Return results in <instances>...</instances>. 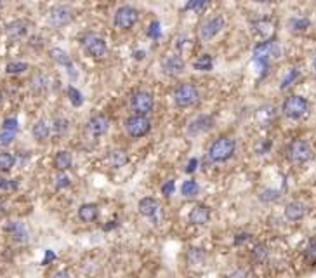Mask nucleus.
<instances>
[{
	"mask_svg": "<svg viewBox=\"0 0 316 278\" xmlns=\"http://www.w3.org/2000/svg\"><path fill=\"white\" fill-rule=\"evenodd\" d=\"M237 151V143L231 138H219L216 139L209 148V159L214 163H224L228 162Z\"/></svg>",
	"mask_w": 316,
	"mask_h": 278,
	"instance_id": "nucleus-1",
	"label": "nucleus"
},
{
	"mask_svg": "<svg viewBox=\"0 0 316 278\" xmlns=\"http://www.w3.org/2000/svg\"><path fill=\"white\" fill-rule=\"evenodd\" d=\"M287 159L294 165H304L313 159V148L306 139H294L287 148Z\"/></svg>",
	"mask_w": 316,
	"mask_h": 278,
	"instance_id": "nucleus-2",
	"label": "nucleus"
},
{
	"mask_svg": "<svg viewBox=\"0 0 316 278\" xmlns=\"http://www.w3.org/2000/svg\"><path fill=\"white\" fill-rule=\"evenodd\" d=\"M281 111H283V115L287 117V119L300 120L308 115L309 103L306 98H302V96L294 94V96H289V98L283 101V104H281Z\"/></svg>",
	"mask_w": 316,
	"mask_h": 278,
	"instance_id": "nucleus-3",
	"label": "nucleus"
},
{
	"mask_svg": "<svg viewBox=\"0 0 316 278\" xmlns=\"http://www.w3.org/2000/svg\"><path fill=\"white\" fill-rule=\"evenodd\" d=\"M198 98H200V92H198L197 85L191 82L179 83L178 87L174 89V103L178 104L179 108L193 106V104L198 101Z\"/></svg>",
	"mask_w": 316,
	"mask_h": 278,
	"instance_id": "nucleus-4",
	"label": "nucleus"
},
{
	"mask_svg": "<svg viewBox=\"0 0 316 278\" xmlns=\"http://www.w3.org/2000/svg\"><path fill=\"white\" fill-rule=\"evenodd\" d=\"M82 47L92 58H104L108 52V45L104 42V39L96 35V33H85L82 37Z\"/></svg>",
	"mask_w": 316,
	"mask_h": 278,
	"instance_id": "nucleus-5",
	"label": "nucleus"
},
{
	"mask_svg": "<svg viewBox=\"0 0 316 278\" xmlns=\"http://www.w3.org/2000/svg\"><path fill=\"white\" fill-rule=\"evenodd\" d=\"M139 20V12L136 11L134 7L131 5H122V7L117 9L115 12V18H113V23L117 28L120 30H131Z\"/></svg>",
	"mask_w": 316,
	"mask_h": 278,
	"instance_id": "nucleus-6",
	"label": "nucleus"
},
{
	"mask_svg": "<svg viewBox=\"0 0 316 278\" xmlns=\"http://www.w3.org/2000/svg\"><path fill=\"white\" fill-rule=\"evenodd\" d=\"M131 106L136 111V115H148L155 106L153 96L148 91H138L132 94Z\"/></svg>",
	"mask_w": 316,
	"mask_h": 278,
	"instance_id": "nucleus-7",
	"label": "nucleus"
},
{
	"mask_svg": "<svg viewBox=\"0 0 316 278\" xmlns=\"http://www.w3.org/2000/svg\"><path fill=\"white\" fill-rule=\"evenodd\" d=\"M125 129L132 138H142L151 131V122L146 119V115H134L127 119Z\"/></svg>",
	"mask_w": 316,
	"mask_h": 278,
	"instance_id": "nucleus-8",
	"label": "nucleus"
},
{
	"mask_svg": "<svg viewBox=\"0 0 316 278\" xmlns=\"http://www.w3.org/2000/svg\"><path fill=\"white\" fill-rule=\"evenodd\" d=\"M278 52H280V47L275 40L268 39L264 42H259V44L254 47V60L261 61V63H269L271 58H276Z\"/></svg>",
	"mask_w": 316,
	"mask_h": 278,
	"instance_id": "nucleus-9",
	"label": "nucleus"
},
{
	"mask_svg": "<svg viewBox=\"0 0 316 278\" xmlns=\"http://www.w3.org/2000/svg\"><path fill=\"white\" fill-rule=\"evenodd\" d=\"M160 66H162L163 73L169 77H178L181 75L182 72H184V61H182L181 56L178 54H167L162 58V61H160Z\"/></svg>",
	"mask_w": 316,
	"mask_h": 278,
	"instance_id": "nucleus-10",
	"label": "nucleus"
},
{
	"mask_svg": "<svg viewBox=\"0 0 316 278\" xmlns=\"http://www.w3.org/2000/svg\"><path fill=\"white\" fill-rule=\"evenodd\" d=\"M222 28H224V18L214 16L202 24V28H200V37H202V40H212L214 37L219 35V33L222 32Z\"/></svg>",
	"mask_w": 316,
	"mask_h": 278,
	"instance_id": "nucleus-11",
	"label": "nucleus"
},
{
	"mask_svg": "<svg viewBox=\"0 0 316 278\" xmlns=\"http://www.w3.org/2000/svg\"><path fill=\"white\" fill-rule=\"evenodd\" d=\"M71 20H73V12H71V9L66 7V5H58V7L52 9L51 14H49V23H51L54 28L66 26Z\"/></svg>",
	"mask_w": 316,
	"mask_h": 278,
	"instance_id": "nucleus-12",
	"label": "nucleus"
},
{
	"mask_svg": "<svg viewBox=\"0 0 316 278\" xmlns=\"http://www.w3.org/2000/svg\"><path fill=\"white\" fill-rule=\"evenodd\" d=\"M214 127V119L210 115H200L193 119L188 123V134L190 136H200L209 132Z\"/></svg>",
	"mask_w": 316,
	"mask_h": 278,
	"instance_id": "nucleus-13",
	"label": "nucleus"
},
{
	"mask_svg": "<svg viewBox=\"0 0 316 278\" xmlns=\"http://www.w3.org/2000/svg\"><path fill=\"white\" fill-rule=\"evenodd\" d=\"M188 221L195 226H203L210 221V209L203 203H197L188 214Z\"/></svg>",
	"mask_w": 316,
	"mask_h": 278,
	"instance_id": "nucleus-14",
	"label": "nucleus"
},
{
	"mask_svg": "<svg viewBox=\"0 0 316 278\" xmlns=\"http://www.w3.org/2000/svg\"><path fill=\"white\" fill-rule=\"evenodd\" d=\"M308 214V205L300 200H294V202H289L287 207H285V218L292 222H297L300 219H304V216Z\"/></svg>",
	"mask_w": 316,
	"mask_h": 278,
	"instance_id": "nucleus-15",
	"label": "nucleus"
},
{
	"mask_svg": "<svg viewBox=\"0 0 316 278\" xmlns=\"http://www.w3.org/2000/svg\"><path fill=\"white\" fill-rule=\"evenodd\" d=\"M108 129H110V120L104 115H96L87 122V132L91 136H94V138L106 134Z\"/></svg>",
	"mask_w": 316,
	"mask_h": 278,
	"instance_id": "nucleus-16",
	"label": "nucleus"
},
{
	"mask_svg": "<svg viewBox=\"0 0 316 278\" xmlns=\"http://www.w3.org/2000/svg\"><path fill=\"white\" fill-rule=\"evenodd\" d=\"M99 216V207L96 203H82L79 207V219L82 222H94Z\"/></svg>",
	"mask_w": 316,
	"mask_h": 278,
	"instance_id": "nucleus-17",
	"label": "nucleus"
},
{
	"mask_svg": "<svg viewBox=\"0 0 316 278\" xmlns=\"http://www.w3.org/2000/svg\"><path fill=\"white\" fill-rule=\"evenodd\" d=\"M138 207H139V214L144 216V218H155L158 212V202L155 199H150V197L142 199Z\"/></svg>",
	"mask_w": 316,
	"mask_h": 278,
	"instance_id": "nucleus-18",
	"label": "nucleus"
},
{
	"mask_svg": "<svg viewBox=\"0 0 316 278\" xmlns=\"http://www.w3.org/2000/svg\"><path fill=\"white\" fill-rule=\"evenodd\" d=\"M254 32H256V35L261 37V39L268 40L271 37V33L275 32V24L269 20H259L254 23Z\"/></svg>",
	"mask_w": 316,
	"mask_h": 278,
	"instance_id": "nucleus-19",
	"label": "nucleus"
},
{
	"mask_svg": "<svg viewBox=\"0 0 316 278\" xmlns=\"http://www.w3.org/2000/svg\"><path fill=\"white\" fill-rule=\"evenodd\" d=\"M108 162H110L111 167L115 169H122L123 165L129 163V155H127L123 150H111L108 153Z\"/></svg>",
	"mask_w": 316,
	"mask_h": 278,
	"instance_id": "nucleus-20",
	"label": "nucleus"
},
{
	"mask_svg": "<svg viewBox=\"0 0 316 278\" xmlns=\"http://www.w3.org/2000/svg\"><path fill=\"white\" fill-rule=\"evenodd\" d=\"M214 66V60L210 54H202L198 56L197 60H195L193 63V68L195 70H198V72H210Z\"/></svg>",
	"mask_w": 316,
	"mask_h": 278,
	"instance_id": "nucleus-21",
	"label": "nucleus"
},
{
	"mask_svg": "<svg viewBox=\"0 0 316 278\" xmlns=\"http://www.w3.org/2000/svg\"><path fill=\"white\" fill-rule=\"evenodd\" d=\"M71 163H73V159H71V155L68 151H59L54 159V165L58 171H68L71 167Z\"/></svg>",
	"mask_w": 316,
	"mask_h": 278,
	"instance_id": "nucleus-22",
	"label": "nucleus"
},
{
	"mask_svg": "<svg viewBox=\"0 0 316 278\" xmlns=\"http://www.w3.org/2000/svg\"><path fill=\"white\" fill-rule=\"evenodd\" d=\"M49 134H51V129H49V125L44 122V120H39V122L33 125V138H35L37 141H45V139L49 138Z\"/></svg>",
	"mask_w": 316,
	"mask_h": 278,
	"instance_id": "nucleus-23",
	"label": "nucleus"
},
{
	"mask_svg": "<svg viewBox=\"0 0 316 278\" xmlns=\"http://www.w3.org/2000/svg\"><path fill=\"white\" fill-rule=\"evenodd\" d=\"M198 191H200V186H198L197 181H191V179H188V181H184V183L181 184V195H182V197H186V199L197 197Z\"/></svg>",
	"mask_w": 316,
	"mask_h": 278,
	"instance_id": "nucleus-24",
	"label": "nucleus"
},
{
	"mask_svg": "<svg viewBox=\"0 0 316 278\" xmlns=\"http://www.w3.org/2000/svg\"><path fill=\"white\" fill-rule=\"evenodd\" d=\"M269 258V249H268V245H264V243H257L256 247H254V250H252V259L256 262H266V259Z\"/></svg>",
	"mask_w": 316,
	"mask_h": 278,
	"instance_id": "nucleus-25",
	"label": "nucleus"
},
{
	"mask_svg": "<svg viewBox=\"0 0 316 278\" xmlns=\"http://www.w3.org/2000/svg\"><path fill=\"white\" fill-rule=\"evenodd\" d=\"M26 33V23L24 21H16V23H11L7 26V35L12 39H20Z\"/></svg>",
	"mask_w": 316,
	"mask_h": 278,
	"instance_id": "nucleus-26",
	"label": "nucleus"
},
{
	"mask_svg": "<svg viewBox=\"0 0 316 278\" xmlns=\"http://www.w3.org/2000/svg\"><path fill=\"white\" fill-rule=\"evenodd\" d=\"M51 58L54 63L58 64H63V66H71V61H70V56L63 51V49H51Z\"/></svg>",
	"mask_w": 316,
	"mask_h": 278,
	"instance_id": "nucleus-27",
	"label": "nucleus"
},
{
	"mask_svg": "<svg viewBox=\"0 0 316 278\" xmlns=\"http://www.w3.org/2000/svg\"><path fill=\"white\" fill-rule=\"evenodd\" d=\"M7 231H11V235L18 242H24L26 240V230H24V226L21 222H11L7 226Z\"/></svg>",
	"mask_w": 316,
	"mask_h": 278,
	"instance_id": "nucleus-28",
	"label": "nucleus"
},
{
	"mask_svg": "<svg viewBox=\"0 0 316 278\" xmlns=\"http://www.w3.org/2000/svg\"><path fill=\"white\" fill-rule=\"evenodd\" d=\"M14 162H16V159H14L11 153H7V151H0V171L9 172L12 167H14Z\"/></svg>",
	"mask_w": 316,
	"mask_h": 278,
	"instance_id": "nucleus-29",
	"label": "nucleus"
},
{
	"mask_svg": "<svg viewBox=\"0 0 316 278\" xmlns=\"http://www.w3.org/2000/svg\"><path fill=\"white\" fill-rule=\"evenodd\" d=\"M311 26V21L308 20V18H294V20H290V30L292 32H306L308 28Z\"/></svg>",
	"mask_w": 316,
	"mask_h": 278,
	"instance_id": "nucleus-30",
	"label": "nucleus"
},
{
	"mask_svg": "<svg viewBox=\"0 0 316 278\" xmlns=\"http://www.w3.org/2000/svg\"><path fill=\"white\" fill-rule=\"evenodd\" d=\"M210 2L212 0H188L184 5V11H197V12L205 11L210 5Z\"/></svg>",
	"mask_w": 316,
	"mask_h": 278,
	"instance_id": "nucleus-31",
	"label": "nucleus"
},
{
	"mask_svg": "<svg viewBox=\"0 0 316 278\" xmlns=\"http://www.w3.org/2000/svg\"><path fill=\"white\" fill-rule=\"evenodd\" d=\"M28 70V64L26 63H21V61H18V63H9L7 66H5V72L11 73V75H16V73H23Z\"/></svg>",
	"mask_w": 316,
	"mask_h": 278,
	"instance_id": "nucleus-32",
	"label": "nucleus"
},
{
	"mask_svg": "<svg viewBox=\"0 0 316 278\" xmlns=\"http://www.w3.org/2000/svg\"><path fill=\"white\" fill-rule=\"evenodd\" d=\"M297 77H299V72H297V70H290V72L285 75V79L281 80V85H280L281 91H285L287 87H290V85L297 80Z\"/></svg>",
	"mask_w": 316,
	"mask_h": 278,
	"instance_id": "nucleus-33",
	"label": "nucleus"
},
{
	"mask_svg": "<svg viewBox=\"0 0 316 278\" xmlns=\"http://www.w3.org/2000/svg\"><path fill=\"white\" fill-rule=\"evenodd\" d=\"M68 96H70V101H71V104H73V106H80V104L83 103L82 94H80V92L77 91L75 87H70V89H68Z\"/></svg>",
	"mask_w": 316,
	"mask_h": 278,
	"instance_id": "nucleus-34",
	"label": "nucleus"
},
{
	"mask_svg": "<svg viewBox=\"0 0 316 278\" xmlns=\"http://www.w3.org/2000/svg\"><path fill=\"white\" fill-rule=\"evenodd\" d=\"M304 254L309 262H316V240H311V242H309V245L306 247Z\"/></svg>",
	"mask_w": 316,
	"mask_h": 278,
	"instance_id": "nucleus-35",
	"label": "nucleus"
},
{
	"mask_svg": "<svg viewBox=\"0 0 316 278\" xmlns=\"http://www.w3.org/2000/svg\"><path fill=\"white\" fill-rule=\"evenodd\" d=\"M71 183V179L68 178L66 174H63V171H61V174H58V178H56V188L58 190H63V188H68Z\"/></svg>",
	"mask_w": 316,
	"mask_h": 278,
	"instance_id": "nucleus-36",
	"label": "nucleus"
},
{
	"mask_svg": "<svg viewBox=\"0 0 316 278\" xmlns=\"http://www.w3.org/2000/svg\"><path fill=\"white\" fill-rule=\"evenodd\" d=\"M18 188V183L16 181H12V179H5L0 176V190L2 191H11V190H16Z\"/></svg>",
	"mask_w": 316,
	"mask_h": 278,
	"instance_id": "nucleus-37",
	"label": "nucleus"
},
{
	"mask_svg": "<svg viewBox=\"0 0 316 278\" xmlns=\"http://www.w3.org/2000/svg\"><path fill=\"white\" fill-rule=\"evenodd\" d=\"M14 136H16V132H12V131H2V132H0V144H4V146L11 144V143H12V139H14Z\"/></svg>",
	"mask_w": 316,
	"mask_h": 278,
	"instance_id": "nucleus-38",
	"label": "nucleus"
},
{
	"mask_svg": "<svg viewBox=\"0 0 316 278\" xmlns=\"http://www.w3.org/2000/svg\"><path fill=\"white\" fill-rule=\"evenodd\" d=\"M68 131V120L64 119H58L54 122V132L56 134H63V132Z\"/></svg>",
	"mask_w": 316,
	"mask_h": 278,
	"instance_id": "nucleus-39",
	"label": "nucleus"
},
{
	"mask_svg": "<svg viewBox=\"0 0 316 278\" xmlns=\"http://www.w3.org/2000/svg\"><path fill=\"white\" fill-rule=\"evenodd\" d=\"M176 191V183L172 181V179H169V181H165L162 186V195H165V197H170V195H174Z\"/></svg>",
	"mask_w": 316,
	"mask_h": 278,
	"instance_id": "nucleus-40",
	"label": "nucleus"
},
{
	"mask_svg": "<svg viewBox=\"0 0 316 278\" xmlns=\"http://www.w3.org/2000/svg\"><path fill=\"white\" fill-rule=\"evenodd\" d=\"M2 131H18V120L16 119H5L4 123H2Z\"/></svg>",
	"mask_w": 316,
	"mask_h": 278,
	"instance_id": "nucleus-41",
	"label": "nucleus"
},
{
	"mask_svg": "<svg viewBox=\"0 0 316 278\" xmlns=\"http://www.w3.org/2000/svg\"><path fill=\"white\" fill-rule=\"evenodd\" d=\"M148 35L151 37V39H160V35H162V30H160V23H153L150 26V30H148Z\"/></svg>",
	"mask_w": 316,
	"mask_h": 278,
	"instance_id": "nucleus-42",
	"label": "nucleus"
},
{
	"mask_svg": "<svg viewBox=\"0 0 316 278\" xmlns=\"http://www.w3.org/2000/svg\"><path fill=\"white\" fill-rule=\"evenodd\" d=\"M197 169H198V159H190V162L186 165V172L191 174V172H195Z\"/></svg>",
	"mask_w": 316,
	"mask_h": 278,
	"instance_id": "nucleus-43",
	"label": "nucleus"
},
{
	"mask_svg": "<svg viewBox=\"0 0 316 278\" xmlns=\"http://www.w3.org/2000/svg\"><path fill=\"white\" fill-rule=\"evenodd\" d=\"M249 238H250V235H249V233H240V235H237V238H235V245H241V243L247 242Z\"/></svg>",
	"mask_w": 316,
	"mask_h": 278,
	"instance_id": "nucleus-44",
	"label": "nucleus"
},
{
	"mask_svg": "<svg viewBox=\"0 0 316 278\" xmlns=\"http://www.w3.org/2000/svg\"><path fill=\"white\" fill-rule=\"evenodd\" d=\"M56 259V254L52 252V250H45V258H44V261H42V264H49L51 261H54Z\"/></svg>",
	"mask_w": 316,
	"mask_h": 278,
	"instance_id": "nucleus-45",
	"label": "nucleus"
},
{
	"mask_svg": "<svg viewBox=\"0 0 316 278\" xmlns=\"http://www.w3.org/2000/svg\"><path fill=\"white\" fill-rule=\"evenodd\" d=\"M52 278H71V275L68 273L66 270H63V271H58V273L52 275Z\"/></svg>",
	"mask_w": 316,
	"mask_h": 278,
	"instance_id": "nucleus-46",
	"label": "nucleus"
},
{
	"mask_svg": "<svg viewBox=\"0 0 316 278\" xmlns=\"http://www.w3.org/2000/svg\"><path fill=\"white\" fill-rule=\"evenodd\" d=\"M243 277H245V273H243V271H238V273L231 275L229 278H243Z\"/></svg>",
	"mask_w": 316,
	"mask_h": 278,
	"instance_id": "nucleus-47",
	"label": "nucleus"
},
{
	"mask_svg": "<svg viewBox=\"0 0 316 278\" xmlns=\"http://www.w3.org/2000/svg\"><path fill=\"white\" fill-rule=\"evenodd\" d=\"M254 2H259V4H266V2H269V0H254Z\"/></svg>",
	"mask_w": 316,
	"mask_h": 278,
	"instance_id": "nucleus-48",
	"label": "nucleus"
},
{
	"mask_svg": "<svg viewBox=\"0 0 316 278\" xmlns=\"http://www.w3.org/2000/svg\"><path fill=\"white\" fill-rule=\"evenodd\" d=\"M0 106H2V92H0Z\"/></svg>",
	"mask_w": 316,
	"mask_h": 278,
	"instance_id": "nucleus-49",
	"label": "nucleus"
},
{
	"mask_svg": "<svg viewBox=\"0 0 316 278\" xmlns=\"http://www.w3.org/2000/svg\"><path fill=\"white\" fill-rule=\"evenodd\" d=\"M313 68H315V72H316V60H315V63H313Z\"/></svg>",
	"mask_w": 316,
	"mask_h": 278,
	"instance_id": "nucleus-50",
	"label": "nucleus"
},
{
	"mask_svg": "<svg viewBox=\"0 0 316 278\" xmlns=\"http://www.w3.org/2000/svg\"><path fill=\"white\" fill-rule=\"evenodd\" d=\"M0 2H2V0H0Z\"/></svg>",
	"mask_w": 316,
	"mask_h": 278,
	"instance_id": "nucleus-51",
	"label": "nucleus"
}]
</instances>
